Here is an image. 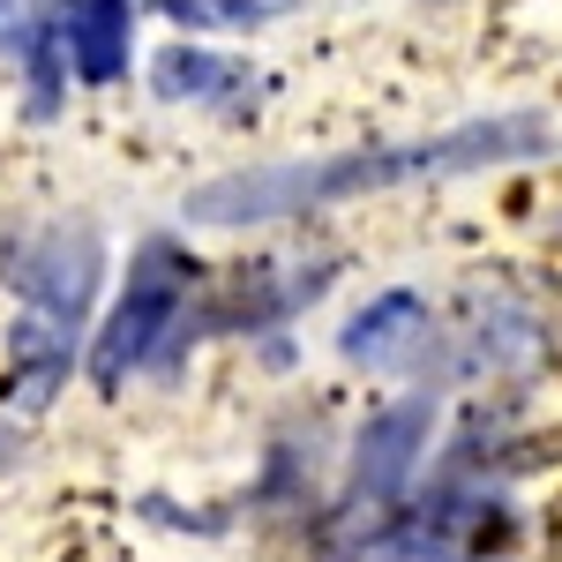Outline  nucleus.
<instances>
[{
  "instance_id": "obj_1",
  "label": "nucleus",
  "mask_w": 562,
  "mask_h": 562,
  "mask_svg": "<svg viewBox=\"0 0 562 562\" xmlns=\"http://www.w3.org/2000/svg\"><path fill=\"white\" fill-rule=\"evenodd\" d=\"M555 135L532 113L510 121H473L450 135H420V143H375V150H338V158H301V166H248V173L203 180L188 195L195 225H270V217H301L346 195H375V188H405V180H450L480 173V166H510V158H540Z\"/></svg>"
},
{
  "instance_id": "obj_2",
  "label": "nucleus",
  "mask_w": 562,
  "mask_h": 562,
  "mask_svg": "<svg viewBox=\"0 0 562 562\" xmlns=\"http://www.w3.org/2000/svg\"><path fill=\"white\" fill-rule=\"evenodd\" d=\"M180 307H188V256H180L173 240H143L128 262V285H121V301H113L98 346H90V383L121 390L150 352L173 338Z\"/></svg>"
},
{
  "instance_id": "obj_3",
  "label": "nucleus",
  "mask_w": 562,
  "mask_h": 562,
  "mask_svg": "<svg viewBox=\"0 0 562 562\" xmlns=\"http://www.w3.org/2000/svg\"><path fill=\"white\" fill-rule=\"evenodd\" d=\"M98 270H105V256H98L90 225H45V233H23V240L0 248V278L15 285V301L31 315H45V323H60V330L83 323Z\"/></svg>"
},
{
  "instance_id": "obj_4",
  "label": "nucleus",
  "mask_w": 562,
  "mask_h": 562,
  "mask_svg": "<svg viewBox=\"0 0 562 562\" xmlns=\"http://www.w3.org/2000/svg\"><path fill=\"white\" fill-rule=\"evenodd\" d=\"M0 60L23 68L31 113L45 121L68 83V0H0Z\"/></svg>"
},
{
  "instance_id": "obj_5",
  "label": "nucleus",
  "mask_w": 562,
  "mask_h": 562,
  "mask_svg": "<svg viewBox=\"0 0 562 562\" xmlns=\"http://www.w3.org/2000/svg\"><path fill=\"white\" fill-rule=\"evenodd\" d=\"M428 428H435L428 397H405V405H390L383 420H368L360 458H352V495H360V503H390V495L413 480V465H420Z\"/></svg>"
},
{
  "instance_id": "obj_6",
  "label": "nucleus",
  "mask_w": 562,
  "mask_h": 562,
  "mask_svg": "<svg viewBox=\"0 0 562 562\" xmlns=\"http://www.w3.org/2000/svg\"><path fill=\"white\" fill-rule=\"evenodd\" d=\"M338 346H346V360L368 368V375H405V368L428 352V301H420V293H383V301H368L346 323Z\"/></svg>"
},
{
  "instance_id": "obj_7",
  "label": "nucleus",
  "mask_w": 562,
  "mask_h": 562,
  "mask_svg": "<svg viewBox=\"0 0 562 562\" xmlns=\"http://www.w3.org/2000/svg\"><path fill=\"white\" fill-rule=\"evenodd\" d=\"M128 31L135 0H68V68L83 83H121L128 76Z\"/></svg>"
},
{
  "instance_id": "obj_8",
  "label": "nucleus",
  "mask_w": 562,
  "mask_h": 562,
  "mask_svg": "<svg viewBox=\"0 0 562 562\" xmlns=\"http://www.w3.org/2000/svg\"><path fill=\"white\" fill-rule=\"evenodd\" d=\"M68 338H76V330L45 323V315H31V307L8 323V397H15L23 413H38L45 397L68 383Z\"/></svg>"
},
{
  "instance_id": "obj_9",
  "label": "nucleus",
  "mask_w": 562,
  "mask_h": 562,
  "mask_svg": "<svg viewBox=\"0 0 562 562\" xmlns=\"http://www.w3.org/2000/svg\"><path fill=\"white\" fill-rule=\"evenodd\" d=\"M150 83L166 105H217V98H233V90L248 83L233 60H217L203 45H166L158 60H150Z\"/></svg>"
},
{
  "instance_id": "obj_10",
  "label": "nucleus",
  "mask_w": 562,
  "mask_h": 562,
  "mask_svg": "<svg viewBox=\"0 0 562 562\" xmlns=\"http://www.w3.org/2000/svg\"><path fill=\"white\" fill-rule=\"evenodd\" d=\"M173 23H188V31H211V23H225V31H256V23H270V15H285L293 0H158Z\"/></svg>"
},
{
  "instance_id": "obj_11",
  "label": "nucleus",
  "mask_w": 562,
  "mask_h": 562,
  "mask_svg": "<svg viewBox=\"0 0 562 562\" xmlns=\"http://www.w3.org/2000/svg\"><path fill=\"white\" fill-rule=\"evenodd\" d=\"M0 458H8V435H0Z\"/></svg>"
}]
</instances>
